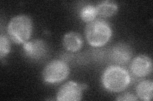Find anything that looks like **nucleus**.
<instances>
[{"instance_id":"obj_1","label":"nucleus","mask_w":153,"mask_h":101,"mask_svg":"<svg viewBox=\"0 0 153 101\" xmlns=\"http://www.w3.org/2000/svg\"><path fill=\"white\" fill-rule=\"evenodd\" d=\"M102 84L104 87L112 92H121L130 84L131 77L129 72L119 66H110L102 75Z\"/></svg>"},{"instance_id":"obj_2","label":"nucleus","mask_w":153,"mask_h":101,"mask_svg":"<svg viewBox=\"0 0 153 101\" xmlns=\"http://www.w3.org/2000/svg\"><path fill=\"white\" fill-rule=\"evenodd\" d=\"M33 24L31 18L26 15H18L13 17L7 26L9 38L18 44H25L32 34Z\"/></svg>"},{"instance_id":"obj_3","label":"nucleus","mask_w":153,"mask_h":101,"mask_svg":"<svg viewBox=\"0 0 153 101\" xmlns=\"http://www.w3.org/2000/svg\"><path fill=\"white\" fill-rule=\"evenodd\" d=\"M85 36L93 47H102L111 39L112 31L110 24L102 19H95L85 27Z\"/></svg>"},{"instance_id":"obj_4","label":"nucleus","mask_w":153,"mask_h":101,"mask_svg":"<svg viewBox=\"0 0 153 101\" xmlns=\"http://www.w3.org/2000/svg\"><path fill=\"white\" fill-rule=\"evenodd\" d=\"M69 74L68 65L64 61L55 60L46 65L42 72V78L47 84H58L68 78Z\"/></svg>"},{"instance_id":"obj_5","label":"nucleus","mask_w":153,"mask_h":101,"mask_svg":"<svg viewBox=\"0 0 153 101\" xmlns=\"http://www.w3.org/2000/svg\"><path fill=\"white\" fill-rule=\"evenodd\" d=\"M87 85L69 81L62 85L56 95L59 101H79L82 99L83 92Z\"/></svg>"},{"instance_id":"obj_6","label":"nucleus","mask_w":153,"mask_h":101,"mask_svg":"<svg viewBox=\"0 0 153 101\" xmlns=\"http://www.w3.org/2000/svg\"><path fill=\"white\" fill-rule=\"evenodd\" d=\"M132 73L137 77H145L152 71V62L149 56L144 54L138 55L134 58L130 65Z\"/></svg>"},{"instance_id":"obj_7","label":"nucleus","mask_w":153,"mask_h":101,"mask_svg":"<svg viewBox=\"0 0 153 101\" xmlns=\"http://www.w3.org/2000/svg\"><path fill=\"white\" fill-rule=\"evenodd\" d=\"M25 55L31 59L38 60L44 56L47 51L45 42L40 39L28 41L23 44Z\"/></svg>"},{"instance_id":"obj_8","label":"nucleus","mask_w":153,"mask_h":101,"mask_svg":"<svg viewBox=\"0 0 153 101\" xmlns=\"http://www.w3.org/2000/svg\"><path fill=\"white\" fill-rule=\"evenodd\" d=\"M132 51L128 44L121 43L114 46L111 51V59L119 65H125L130 61Z\"/></svg>"},{"instance_id":"obj_9","label":"nucleus","mask_w":153,"mask_h":101,"mask_svg":"<svg viewBox=\"0 0 153 101\" xmlns=\"http://www.w3.org/2000/svg\"><path fill=\"white\" fill-rule=\"evenodd\" d=\"M83 43L82 36L76 32L66 33L63 39V45L65 49L70 52L79 51L82 48Z\"/></svg>"},{"instance_id":"obj_10","label":"nucleus","mask_w":153,"mask_h":101,"mask_svg":"<svg viewBox=\"0 0 153 101\" xmlns=\"http://www.w3.org/2000/svg\"><path fill=\"white\" fill-rule=\"evenodd\" d=\"M137 97L144 101H150L153 95V82L151 80L141 81L137 86Z\"/></svg>"},{"instance_id":"obj_11","label":"nucleus","mask_w":153,"mask_h":101,"mask_svg":"<svg viewBox=\"0 0 153 101\" xmlns=\"http://www.w3.org/2000/svg\"><path fill=\"white\" fill-rule=\"evenodd\" d=\"M98 15L102 17H111L116 13L118 10L117 4L112 1H103L96 7Z\"/></svg>"},{"instance_id":"obj_12","label":"nucleus","mask_w":153,"mask_h":101,"mask_svg":"<svg viewBox=\"0 0 153 101\" xmlns=\"http://www.w3.org/2000/svg\"><path fill=\"white\" fill-rule=\"evenodd\" d=\"M98 15L97 8L93 5H85L82 8L80 12V17L84 22L89 23L94 20Z\"/></svg>"},{"instance_id":"obj_13","label":"nucleus","mask_w":153,"mask_h":101,"mask_svg":"<svg viewBox=\"0 0 153 101\" xmlns=\"http://www.w3.org/2000/svg\"><path fill=\"white\" fill-rule=\"evenodd\" d=\"M10 49V42L9 38L6 35L1 34L0 36V57L1 59L9 53Z\"/></svg>"},{"instance_id":"obj_14","label":"nucleus","mask_w":153,"mask_h":101,"mask_svg":"<svg viewBox=\"0 0 153 101\" xmlns=\"http://www.w3.org/2000/svg\"><path fill=\"white\" fill-rule=\"evenodd\" d=\"M137 100V96L130 92L123 93L116 98V100L118 101H134Z\"/></svg>"}]
</instances>
